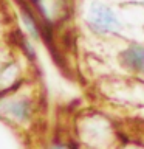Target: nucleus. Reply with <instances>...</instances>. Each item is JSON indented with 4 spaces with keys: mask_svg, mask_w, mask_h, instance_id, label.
Here are the masks:
<instances>
[{
    "mask_svg": "<svg viewBox=\"0 0 144 149\" xmlns=\"http://www.w3.org/2000/svg\"><path fill=\"white\" fill-rule=\"evenodd\" d=\"M23 20H25V23H26V26H28V30H30V33L34 37H39V25L36 23V20H34V17L30 14V11L28 9H25L23 11Z\"/></svg>",
    "mask_w": 144,
    "mask_h": 149,
    "instance_id": "7ed1b4c3",
    "label": "nucleus"
},
{
    "mask_svg": "<svg viewBox=\"0 0 144 149\" xmlns=\"http://www.w3.org/2000/svg\"><path fill=\"white\" fill-rule=\"evenodd\" d=\"M121 62L129 68L144 72V48L139 45H132L121 53Z\"/></svg>",
    "mask_w": 144,
    "mask_h": 149,
    "instance_id": "f03ea898",
    "label": "nucleus"
},
{
    "mask_svg": "<svg viewBox=\"0 0 144 149\" xmlns=\"http://www.w3.org/2000/svg\"><path fill=\"white\" fill-rule=\"evenodd\" d=\"M51 149H70V148H67V146H64V144H56V146H53Z\"/></svg>",
    "mask_w": 144,
    "mask_h": 149,
    "instance_id": "20e7f679",
    "label": "nucleus"
},
{
    "mask_svg": "<svg viewBox=\"0 0 144 149\" xmlns=\"http://www.w3.org/2000/svg\"><path fill=\"white\" fill-rule=\"evenodd\" d=\"M90 23L99 33H110V31H115L119 26V23L116 20L115 14L111 13V9H109L105 5H101V3H95L91 6Z\"/></svg>",
    "mask_w": 144,
    "mask_h": 149,
    "instance_id": "f257e3e1",
    "label": "nucleus"
}]
</instances>
